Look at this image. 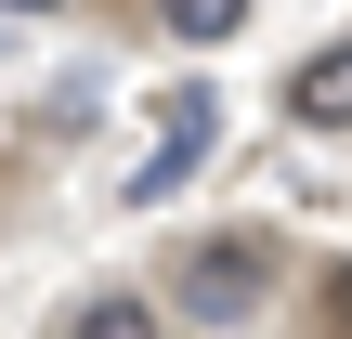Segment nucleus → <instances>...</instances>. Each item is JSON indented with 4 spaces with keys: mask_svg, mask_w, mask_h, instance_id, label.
I'll return each instance as SVG.
<instances>
[{
    "mask_svg": "<svg viewBox=\"0 0 352 339\" xmlns=\"http://www.w3.org/2000/svg\"><path fill=\"white\" fill-rule=\"evenodd\" d=\"M170 314L183 327H261L274 314V235H196L170 261Z\"/></svg>",
    "mask_w": 352,
    "mask_h": 339,
    "instance_id": "nucleus-1",
    "label": "nucleus"
},
{
    "mask_svg": "<svg viewBox=\"0 0 352 339\" xmlns=\"http://www.w3.org/2000/svg\"><path fill=\"white\" fill-rule=\"evenodd\" d=\"M209 144H222V91H170V131H157V157L131 170V209H170V196L209 170Z\"/></svg>",
    "mask_w": 352,
    "mask_h": 339,
    "instance_id": "nucleus-2",
    "label": "nucleus"
},
{
    "mask_svg": "<svg viewBox=\"0 0 352 339\" xmlns=\"http://www.w3.org/2000/svg\"><path fill=\"white\" fill-rule=\"evenodd\" d=\"M287 118H300V131H352V39L300 52V78H287Z\"/></svg>",
    "mask_w": 352,
    "mask_h": 339,
    "instance_id": "nucleus-3",
    "label": "nucleus"
},
{
    "mask_svg": "<svg viewBox=\"0 0 352 339\" xmlns=\"http://www.w3.org/2000/svg\"><path fill=\"white\" fill-rule=\"evenodd\" d=\"M65 339H157V314H144V300H78Z\"/></svg>",
    "mask_w": 352,
    "mask_h": 339,
    "instance_id": "nucleus-4",
    "label": "nucleus"
},
{
    "mask_svg": "<svg viewBox=\"0 0 352 339\" xmlns=\"http://www.w3.org/2000/svg\"><path fill=\"white\" fill-rule=\"evenodd\" d=\"M157 13H170L183 39H235V26H248V0H157Z\"/></svg>",
    "mask_w": 352,
    "mask_h": 339,
    "instance_id": "nucleus-5",
    "label": "nucleus"
},
{
    "mask_svg": "<svg viewBox=\"0 0 352 339\" xmlns=\"http://www.w3.org/2000/svg\"><path fill=\"white\" fill-rule=\"evenodd\" d=\"M327 339H352V261L327 274Z\"/></svg>",
    "mask_w": 352,
    "mask_h": 339,
    "instance_id": "nucleus-6",
    "label": "nucleus"
},
{
    "mask_svg": "<svg viewBox=\"0 0 352 339\" xmlns=\"http://www.w3.org/2000/svg\"><path fill=\"white\" fill-rule=\"evenodd\" d=\"M0 13H65V0H0Z\"/></svg>",
    "mask_w": 352,
    "mask_h": 339,
    "instance_id": "nucleus-7",
    "label": "nucleus"
}]
</instances>
